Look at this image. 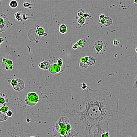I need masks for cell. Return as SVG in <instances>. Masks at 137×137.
Listing matches in <instances>:
<instances>
[{"label":"cell","mask_w":137,"mask_h":137,"mask_svg":"<svg viewBox=\"0 0 137 137\" xmlns=\"http://www.w3.org/2000/svg\"><path fill=\"white\" fill-rule=\"evenodd\" d=\"M76 97L70 107L62 111L72 130L80 137H101L109 124L118 119L119 101L105 88L93 89L87 85Z\"/></svg>","instance_id":"6da1fadb"},{"label":"cell","mask_w":137,"mask_h":137,"mask_svg":"<svg viewBox=\"0 0 137 137\" xmlns=\"http://www.w3.org/2000/svg\"><path fill=\"white\" fill-rule=\"evenodd\" d=\"M58 137H69L72 128L68 117L63 115L59 118L55 126Z\"/></svg>","instance_id":"7a4b0ae2"},{"label":"cell","mask_w":137,"mask_h":137,"mask_svg":"<svg viewBox=\"0 0 137 137\" xmlns=\"http://www.w3.org/2000/svg\"><path fill=\"white\" fill-rule=\"evenodd\" d=\"M39 101L38 95L36 92H30L28 93L25 97V103L30 106H33L37 104Z\"/></svg>","instance_id":"3957f363"},{"label":"cell","mask_w":137,"mask_h":137,"mask_svg":"<svg viewBox=\"0 0 137 137\" xmlns=\"http://www.w3.org/2000/svg\"><path fill=\"white\" fill-rule=\"evenodd\" d=\"M10 84L15 91H21L24 89L25 84L24 81L20 79H13L11 81Z\"/></svg>","instance_id":"277c9868"},{"label":"cell","mask_w":137,"mask_h":137,"mask_svg":"<svg viewBox=\"0 0 137 137\" xmlns=\"http://www.w3.org/2000/svg\"><path fill=\"white\" fill-rule=\"evenodd\" d=\"M10 24V22L6 16L3 13H1L0 17L1 32V31L3 32L5 30L6 28L8 27Z\"/></svg>","instance_id":"5b68a950"},{"label":"cell","mask_w":137,"mask_h":137,"mask_svg":"<svg viewBox=\"0 0 137 137\" xmlns=\"http://www.w3.org/2000/svg\"><path fill=\"white\" fill-rule=\"evenodd\" d=\"M99 22L104 26L108 27L112 24L113 20L110 17L105 15L103 17L99 18Z\"/></svg>","instance_id":"8992f818"},{"label":"cell","mask_w":137,"mask_h":137,"mask_svg":"<svg viewBox=\"0 0 137 137\" xmlns=\"http://www.w3.org/2000/svg\"><path fill=\"white\" fill-rule=\"evenodd\" d=\"M103 45V42L101 41L98 40L95 42L94 46L97 54L102 50Z\"/></svg>","instance_id":"52a82bcc"},{"label":"cell","mask_w":137,"mask_h":137,"mask_svg":"<svg viewBox=\"0 0 137 137\" xmlns=\"http://www.w3.org/2000/svg\"><path fill=\"white\" fill-rule=\"evenodd\" d=\"M50 66V62L47 61H44L41 62L38 65L39 68L44 70H47L49 69Z\"/></svg>","instance_id":"ba28073f"},{"label":"cell","mask_w":137,"mask_h":137,"mask_svg":"<svg viewBox=\"0 0 137 137\" xmlns=\"http://www.w3.org/2000/svg\"><path fill=\"white\" fill-rule=\"evenodd\" d=\"M96 60L95 58L92 56L88 57L87 61L86 63L88 66H93L95 63Z\"/></svg>","instance_id":"9c48e42d"},{"label":"cell","mask_w":137,"mask_h":137,"mask_svg":"<svg viewBox=\"0 0 137 137\" xmlns=\"http://www.w3.org/2000/svg\"><path fill=\"white\" fill-rule=\"evenodd\" d=\"M59 31L60 33L62 34L66 33L68 30L66 25L64 24L60 25L59 27Z\"/></svg>","instance_id":"30bf717a"},{"label":"cell","mask_w":137,"mask_h":137,"mask_svg":"<svg viewBox=\"0 0 137 137\" xmlns=\"http://www.w3.org/2000/svg\"><path fill=\"white\" fill-rule=\"evenodd\" d=\"M6 95L3 94L1 95L0 96V107L6 105L7 100Z\"/></svg>","instance_id":"8fae6325"},{"label":"cell","mask_w":137,"mask_h":137,"mask_svg":"<svg viewBox=\"0 0 137 137\" xmlns=\"http://www.w3.org/2000/svg\"><path fill=\"white\" fill-rule=\"evenodd\" d=\"M78 45L82 47H84L86 46L87 44V41L85 39H81L78 41L77 42Z\"/></svg>","instance_id":"7c38bea8"},{"label":"cell","mask_w":137,"mask_h":137,"mask_svg":"<svg viewBox=\"0 0 137 137\" xmlns=\"http://www.w3.org/2000/svg\"><path fill=\"white\" fill-rule=\"evenodd\" d=\"M9 5L11 8L15 9L18 6V2L16 0H11L9 3Z\"/></svg>","instance_id":"4fadbf2b"},{"label":"cell","mask_w":137,"mask_h":137,"mask_svg":"<svg viewBox=\"0 0 137 137\" xmlns=\"http://www.w3.org/2000/svg\"><path fill=\"white\" fill-rule=\"evenodd\" d=\"M8 117L6 113H4L0 112L1 122L6 121L8 119Z\"/></svg>","instance_id":"5bb4252c"},{"label":"cell","mask_w":137,"mask_h":137,"mask_svg":"<svg viewBox=\"0 0 137 137\" xmlns=\"http://www.w3.org/2000/svg\"><path fill=\"white\" fill-rule=\"evenodd\" d=\"M15 19L18 22L22 21V14L20 12L18 11L15 14Z\"/></svg>","instance_id":"9a60e30c"},{"label":"cell","mask_w":137,"mask_h":137,"mask_svg":"<svg viewBox=\"0 0 137 137\" xmlns=\"http://www.w3.org/2000/svg\"><path fill=\"white\" fill-rule=\"evenodd\" d=\"M9 107L6 105L0 107V112L4 113H6L9 111Z\"/></svg>","instance_id":"2e32d148"},{"label":"cell","mask_w":137,"mask_h":137,"mask_svg":"<svg viewBox=\"0 0 137 137\" xmlns=\"http://www.w3.org/2000/svg\"><path fill=\"white\" fill-rule=\"evenodd\" d=\"M86 21L85 18L83 17H78L77 22L79 24H84Z\"/></svg>","instance_id":"e0dca14e"},{"label":"cell","mask_w":137,"mask_h":137,"mask_svg":"<svg viewBox=\"0 0 137 137\" xmlns=\"http://www.w3.org/2000/svg\"><path fill=\"white\" fill-rule=\"evenodd\" d=\"M85 13V11L84 10L81 9L78 11L77 13V15L79 17H83Z\"/></svg>","instance_id":"ac0fdd59"},{"label":"cell","mask_w":137,"mask_h":137,"mask_svg":"<svg viewBox=\"0 0 137 137\" xmlns=\"http://www.w3.org/2000/svg\"><path fill=\"white\" fill-rule=\"evenodd\" d=\"M80 66L81 68L83 69L87 68L88 67V65L86 62L82 61L80 62Z\"/></svg>","instance_id":"d6986e66"},{"label":"cell","mask_w":137,"mask_h":137,"mask_svg":"<svg viewBox=\"0 0 137 137\" xmlns=\"http://www.w3.org/2000/svg\"><path fill=\"white\" fill-rule=\"evenodd\" d=\"M78 46V44L77 42H74V43L72 44V48L74 49H76L77 48Z\"/></svg>","instance_id":"ffe728a7"},{"label":"cell","mask_w":137,"mask_h":137,"mask_svg":"<svg viewBox=\"0 0 137 137\" xmlns=\"http://www.w3.org/2000/svg\"><path fill=\"white\" fill-rule=\"evenodd\" d=\"M6 114L7 116L9 117H12L13 114L12 111L10 110H9L6 113Z\"/></svg>","instance_id":"44dd1931"},{"label":"cell","mask_w":137,"mask_h":137,"mask_svg":"<svg viewBox=\"0 0 137 137\" xmlns=\"http://www.w3.org/2000/svg\"><path fill=\"white\" fill-rule=\"evenodd\" d=\"M113 43L114 45L117 46L119 44L120 42L119 41L118 39H115L113 41Z\"/></svg>","instance_id":"7402d4cb"},{"label":"cell","mask_w":137,"mask_h":137,"mask_svg":"<svg viewBox=\"0 0 137 137\" xmlns=\"http://www.w3.org/2000/svg\"><path fill=\"white\" fill-rule=\"evenodd\" d=\"M90 15L89 13H85L83 15V17H84L85 18H89V17Z\"/></svg>","instance_id":"603a6c76"},{"label":"cell","mask_w":137,"mask_h":137,"mask_svg":"<svg viewBox=\"0 0 137 137\" xmlns=\"http://www.w3.org/2000/svg\"><path fill=\"white\" fill-rule=\"evenodd\" d=\"M136 52L137 53V48H136Z\"/></svg>","instance_id":"cb8c5ba5"},{"label":"cell","mask_w":137,"mask_h":137,"mask_svg":"<svg viewBox=\"0 0 137 137\" xmlns=\"http://www.w3.org/2000/svg\"><path fill=\"white\" fill-rule=\"evenodd\" d=\"M1 0H0V1H1Z\"/></svg>","instance_id":"d4e9b609"},{"label":"cell","mask_w":137,"mask_h":137,"mask_svg":"<svg viewBox=\"0 0 137 137\" xmlns=\"http://www.w3.org/2000/svg\"></svg>","instance_id":"484cf974"}]
</instances>
